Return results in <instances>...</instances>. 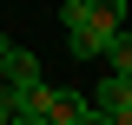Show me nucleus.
Here are the masks:
<instances>
[{
	"label": "nucleus",
	"instance_id": "nucleus-1",
	"mask_svg": "<svg viewBox=\"0 0 132 125\" xmlns=\"http://www.w3.org/2000/svg\"><path fill=\"white\" fill-rule=\"evenodd\" d=\"M86 105L99 112V119H112V125H132V73H106L86 92Z\"/></svg>",
	"mask_w": 132,
	"mask_h": 125
},
{
	"label": "nucleus",
	"instance_id": "nucleus-2",
	"mask_svg": "<svg viewBox=\"0 0 132 125\" xmlns=\"http://www.w3.org/2000/svg\"><path fill=\"white\" fill-rule=\"evenodd\" d=\"M86 92H60V86H53L46 92V125H86Z\"/></svg>",
	"mask_w": 132,
	"mask_h": 125
},
{
	"label": "nucleus",
	"instance_id": "nucleus-3",
	"mask_svg": "<svg viewBox=\"0 0 132 125\" xmlns=\"http://www.w3.org/2000/svg\"><path fill=\"white\" fill-rule=\"evenodd\" d=\"M0 92H7V105L13 112H46V79H7V86H0Z\"/></svg>",
	"mask_w": 132,
	"mask_h": 125
},
{
	"label": "nucleus",
	"instance_id": "nucleus-4",
	"mask_svg": "<svg viewBox=\"0 0 132 125\" xmlns=\"http://www.w3.org/2000/svg\"><path fill=\"white\" fill-rule=\"evenodd\" d=\"M106 40H112V33L93 26V20H86V26H66V53H73V59H99V53H106Z\"/></svg>",
	"mask_w": 132,
	"mask_h": 125
},
{
	"label": "nucleus",
	"instance_id": "nucleus-5",
	"mask_svg": "<svg viewBox=\"0 0 132 125\" xmlns=\"http://www.w3.org/2000/svg\"><path fill=\"white\" fill-rule=\"evenodd\" d=\"M99 59L112 66V73H132V26H119L112 40H106V53H99Z\"/></svg>",
	"mask_w": 132,
	"mask_h": 125
},
{
	"label": "nucleus",
	"instance_id": "nucleus-6",
	"mask_svg": "<svg viewBox=\"0 0 132 125\" xmlns=\"http://www.w3.org/2000/svg\"><path fill=\"white\" fill-rule=\"evenodd\" d=\"M7 79H40V59L27 46H7Z\"/></svg>",
	"mask_w": 132,
	"mask_h": 125
},
{
	"label": "nucleus",
	"instance_id": "nucleus-7",
	"mask_svg": "<svg viewBox=\"0 0 132 125\" xmlns=\"http://www.w3.org/2000/svg\"><path fill=\"white\" fill-rule=\"evenodd\" d=\"M7 125H46V112H13Z\"/></svg>",
	"mask_w": 132,
	"mask_h": 125
},
{
	"label": "nucleus",
	"instance_id": "nucleus-8",
	"mask_svg": "<svg viewBox=\"0 0 132 125\" xmlns=\"http://www.w3.org/2000/svg\"><path fill=\"white\" fill-rule=\"evenodd\" d=\"M0 86H7V40H0Z\"/></svg>",
	"mask_w": 132,
	"mask_h": 125
},
{
	"label": "nucleus",
	"instance_id": "nucleus-9",
	"mask_svg": "<svg viewBox=\"0 0 132 125\" xmlns=\"http://www.w3.org/2000/svg\"><path fill=\"white\" fill-rule=\"evenodd\" d=\"M7 119H13V105H7V92H0V125H7Z\"/></svg>",
	"mask_w": 132,
	"mask_h": 125
}]
</instances>
